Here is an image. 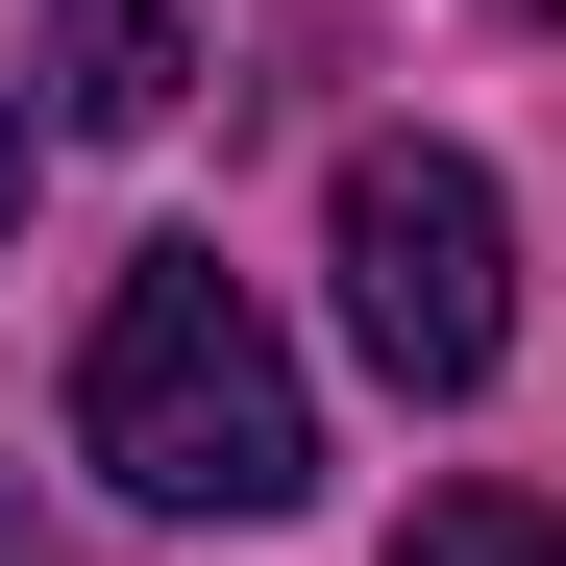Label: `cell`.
<instances>
[{
  "mask_svg": "<svg viewBox=\"0 0 566 566\" xmlns=\"http://www.w3.org/2000/svg\"><path fill=\"white\" fill-rule=\"evenodd\" d=\"M74 443H99L148 517H296L321 493V395H296V345H271V296H247L222 247H148L124 296H99Z\"/></svg>",
  "mask_w": 566,
  "mask_h": 566,
  "instance_id": "cell-1",
  "label": "cell"
},
{
  "mask_svg": "<svg viewBox=\"0 0 566 566\" xmlns=\"http://www.w3.org/2000/svg\"><path fill=\"white\" fill-rule=\"evenodd\" d=\"M345 345L395 369V395H493V345H517V222H493V172L468 148H345Z\"/></svg>",
  "mask_w": 566,
  "mask_h": 566,
  "instance_id": "cell-2",
  "label": "cell"
},
{
  "mask_svg": "<svg viewBox=\"0 0 566 566\" xmlns=\"http://www.w3.org/2000/svg\"><path fill=\"white\" fill-rule=\"evenodd\" d=\"M172 74H198L172 0H74V25H50V124H172Z\"/></svg>",
  "mask_w": 566,
  "mask_h": 566,
  "instance_id": "cell-3",
  "label": "cell"
},
{
  "mask_svg": "<svg viewBox=\"0 0 566 566\" xmlns=\"http://www.w3.org/2000/svg\"><path fill=\"white\" fill-rule=\"evenodd\" d=\"M395 566H566V517H542V493H419Z\"/></svg>",
  "mask_w": 566,
  "mask_h": 566,
  "instance_id": "cell-4",
  "label": "cell"
},
{
  "mask_svg": "<svg viewBox=\"0 0 566 566\" xmlns=\"http://www.w3.org/2000/svg\"><path fill=\"white\" fill-rule=\"evenodd\" d=\"M0 222H25V124H0Z\"/></svg>",
  "mask_w": 566,
  "mask_h": 566,
  "instance_id": "cell-5",
  "label": "cell"
}]
</instances>
